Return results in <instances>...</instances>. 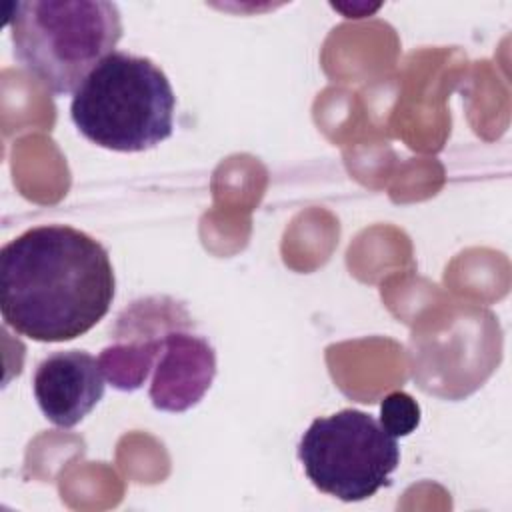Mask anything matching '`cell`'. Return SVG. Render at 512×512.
<instances>
[{
    "instance_id": "cell-7",
    "label": "cell",
    "mask_w": 512,
    "mask_h": 512,
    "mask_svg": "<svg viewBox=\"0 0 512 512\" xmlns=\"http://www.w3.org/2000/svg\"><path fill=\"white\" fill-rule=\"evenodd\" d=\"M104 372L86 350H62L46 356L34 372L36 402L54 426L82 422L104 396Z\"/></svg>"
},
{
    "instance_id": "cell-5",
    "label": "cell",
    "mask_w": 512,
    "mask_h": 512,
    "mask_svg": "<svg viewBox=\"0 0 512 512\" xmlns=\"http://www.w3.org/2000/svg\"><path fill=\"white\" fill-rule=\"evenodd\" d=\"M192 322L172 298H144L126 308L114 328V344L98 358L104 378L118 390H138L152 374L168 330Z\"/></svg>"
},
{
    "instance_id": "cell-2",
    "label": "cell",
    "mask_w": 512,
    "mask_h": 512,
    "mask_svg": "<svg viewBox=\"0 0 512 512\" xmlns=\"http://www.w3.org/2000/svg\"><path fill=\"white\" fill-rule=\"evenodd\" d=\"M174 108L170 80L150 58L114 50L78 86L70 116L92 144L142 152L170 138Z\"/></svg>"
},
{
    "instance_id": "cell-3",
    "label": "cell",
    "mask_w": 512,
    "mask_h": 512,
    "mask_svg": "<svg viewBox=\"0 0 512 512\" xmlns=\"http://www.w3.org/2000/svg\"><path fill=\"white\" fill-rule=\"evenodd\" d=\"M12 8L14 54L56 96L76 92L122 38V18L114 2L24 0Z\"/></svg>"
},
{
    "instance_id": "cell-1",
    "label": "cell",
    "mask_w": 512,
    "mask_h": 512,
    "mask_svg": "<svg viewBox=\"0 0 512 512\" xmlns=\"http://www.w3.org/2000/svg\"><path fill=\"white\" fill-rule=\"evenodd\" d=\"M116 292L108 250L82 230L48 224L0 252L4 324L36 342H66L92 330Z\"/></svg>"
},
{
    "instance_id": "cell-6",
    "label": "cell",
    "mask_w": 512,
    "mask_h": 512,
    "mask_svg": "<svg viewBox=\"0 0 512 512\" xmlns=\"http://www.w3.org/2000/svg\"><path fill=\"white\" fill-rule=\"evenodd\" d=\"M192 322L168 330L156 356L148 396L156 410L184 412L196 406L216 376L212 344L194 332Z\"/></svg>"
},
{
    "instance_id": "cell-4",
    "label": "cell",
    "mask_w": 512,
    "mask_h": 512,
    "mask_svg": "<svg viewBox=\"0 0 512 512\" xmlns=\"http://www.w3.org/2000/svg\"><path fill=\"white\" fill-rule=\"evenodd\" d=\"M298 458L320 492L360 502L390 486L400 464V446L372 414L344 408L308 426Z\"/></svg>"
},
{
    "instance_id": "cell-8",
    "label": "cell",
    "mask_w": 512,
    "mask_h": 512,
    "mask_svg": "<svg viewBox=\"0 0 512 512\" xmlns=\"http://www.w3.org/2000/svg\"><path fill=\"white\" fill-rule=\"evenodd\" d=\"M380 424L394 438L408 436L420 424V406L406 392H392L380 404Z\"/></svg>"
}]
</instances>
